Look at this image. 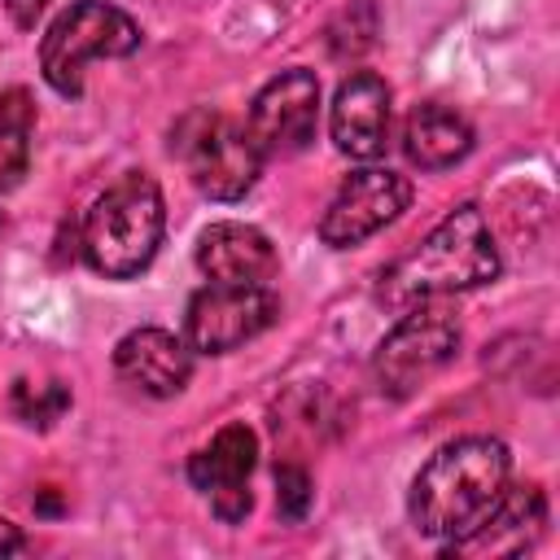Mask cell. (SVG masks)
<instances>
[{"label": "cell", "instance_id": "cell-3", "mask_svg": "<svg viewBox=\"0 0 560 560\" xmlns=\"http://www.w3.org/2000/svg\"><path fill=\"white\" fill-rule=\"evenodd\" d=\"M162 232H166L162 188L153 184V175L127 171L83 214L79 245H83V258L96 276L131 280L153 262V254L162 245Z\"/></svg>", "mask_w": 560, "mask_h": 560}, {"label": "cell", "instance_id": "cell-6", "mask_svg": "<svg viewBox=\"0 0 560 560\" xmlns=\"http://www.w3.org/2000/svg\"><path fill=\"white\" fill-rule=\"evenodd\" d=\"M280 302L267 284H206L188 298L184 311V341L197 354H228L271 328Z\"/></svg>", "mask_w": 560, "mask_h": 560}, {"label": "cell", "instance_id": "cell-20", "mask_svg": "<svg viewBox=\"0 0 560 560\" xmlns=\"http://www.w3.org/2000/svg\"><path fill=\"white\" fill-rule=\"evenodd\" d=\"M18 551H26V534L0 516V556H18Z\"/></svg>", "mask_w": 560, "mask_h": 560}, {"label": "cell", "instance_id": "cell-7", "mask_svg": "<svg viewBox=\"0 0 560 560\" xmlns=\"http://www.w3.org/2000/svg\"><path fill=\"white\" fill-rule=\"evenodd\" d=\"M192 122L197 131L184 140V162L197 192L210 201H241L262 171V153L254 149L245 122L228 114H197Z\"/></svg>", "mask_w": 560, "mask_h": 560}, {"label": "cell", "instance_id": "cell-9", "mask_svg": "<svg viewBox=\"0 0 560 560\" xmlns=\"http://www.w3.org/2000/svg\"><path fill=\"white\" fill-rule=\"evenodd\" d=\"M411 206V179L389 166H363L341 179L337 197L328 201L319 219V241L332 249H350L368 236H376L385 223H394Z\"/></svg>", "mask_w": 560, "mask_h": 560}, {"label": "cell", "instance_id": "cell-13", "mask_svg": "<svg viewBox=\"0 0 560 560\" xmlns=\"http://www.w3.org/2000/svg\"><path fill=\"white\" fill-rule=\"evenodd\" d=\"M114 372L127 385H136L140 394L171 398L192 376V350L184 337H175L166 328H131L114 346Z\"/></svg>", "mask_w": 560, "mask_h": 560}, {"label": "cell", "instance_id": "cell-4", "mask_svg": "<svg viewBox=\"0 0 560 560\" xmlns=\"http://www.w3.org/2000/svg\"><path fill=\"white\" fill-rule=\"evenodd\" d=\"M140 48V26L109 0H74L52 18L39 39V70L52 92L79 96L83 66L96 57H131Z\"/></svg>", "mask_w": 560, "mask_h": 560}, {"label": "cell", "instance_id": "cell-17", "mask_svg": "<svg viewBox=\"0 0 560 560\" xmlns=\"http://www.w3.org/2000/svg\"><path fill=\"white\" fill-rule=\"evenodd\" d=\"M66 407H70V389H66L61 381H48V385L18 381V389H13V411H18L26 424H39V429H48Z\"/></svg>", "mask_w": 560, "mask_h": 560}, {"label": "cell", "instance_id": "cell-2", "mask_svg": "<svg viewBox=\"0 0 560 560\" xmlns=\"http://www.w3.org/2000/svg\"><path fill=\"white\" fill-rule=\"evenodd\" d=\"M494 276H499V249H494L490 223H486L481 206L464 201L407 258H398L381 276L376 302L389 311H407V306L429 302V298L481 289Z\"/></svg>", "mask_w": 560, "mask_h": 560}, {"label": "cell", "instance_id": "cell-11", "mask_svg": "<svg viewBox=\"0 0 560 560\" xmlns=\"http://www.w3.org/2000/svg\"><path fill=\"white\" fill-rule=\"evenodd\" d=\"M328 131L346 158H354V162L381 158L385 140H389V83L372 70H354L350 79H341V88L332 96Z\"/></svg>", "mask_w": 560, "mask_h": 560}, {"label": "cell", "instance_id": "cell-10", "mask_svg": "<svg viewBox=\"0 0 560 560\" xmlns=\"http://www.w3.org/2000/svg\"><path fill=\"white\" fill-rule=\"evenodd\" d=\"M547 494L538 486H503L494 508L464 534L446 542V556H521L542 538Z\"/></svg>", "mask_w": 560, "mask_h": 560}, {"label": "cell", "instance_id": "cell-14", "mask_svg": "<svg viewBox=\"0 0 560 560\" xmlns=\"http://www.w3.org/2000/svg\"><path fill=\"white\" fill-rule=\"evenodd\" d=\"M402 149L420 171H446L472 153V127L451 105H416L402 127Z\"/></svg>", "mask_w": 560, "mask_h": 560}, {"label": "cell", "instance_id": "cell-15", "mask_svg": "<svg viewBox=\"0 0 560 560\" xmlns=\"http://www.w3.org/2000/svg\"><path fill=\"white\" fill-rule=\"evenodd\" d=\"M254 464H258V438H254V429L223 424L214 433V442L188 459V481L197 490H206V494L241 490V486H249Z\"/></svg>", "mask_w": 560, "mask_h": 560}, {"label": "cell", "instance_id": "cell-5", "mask_svg": "<svg viewBox=\"0 0 560 560\" xmlns=\"http://www.w3.org/2000/svg\"><path fill=\"white\" fill-rule=\"evenodd\" d=\"M459 350V319L438 298L416 302L402 311V319L385 332L372 359V376L385 398H411L424 389Z\"/></svg>", "mask_w": 560, "mask_h": 560}, {"label": "cell", "instance_id": "cell-19", "mask_svg": "<svg viewBox=\"0 0 560 560\" xmlns=\"http://www.w3.org/2000/svg\"><path fill=\"white\" fill-rule=\"evenodd\" d=\"M44 4L48 0H4V9H9V18L22 26V31H31L35 22H39V13H44Z\"/></svg>", "mask_w": 560, "mask_h": 560}, {"label": "cell", "instance_id": "cell-18", "mask_svg": "<svg viewBox=\"0 0 560 560\" xmlns=\"http://www.w3.org/2000/svg\"><path fill=\"white\" fill-rule=\"evenodd\" d=\"M311 503H315L311 472L302 464H280L276 468V512H280V521L302 525L306 512H311Z\"/></svg>", "mask_w": 560, "mask_h": 560}, {"label": "cell", "instance_id": "cell-12", "mask_svg": "<svg viewBox=\"0 0 560 560\" xmlns=\"http://www.w3.org/2000/svg\"><path fill=\"white\" fill-rule=\"evenodd\" d=\"M276 267L280 258L254 223L223 219L197 236V271L214 284H271Z\"/></svg>", "mask_w": 560, "mask_h": 560}, {"label": "cell", "instance_id": "cell-16", "mask_svg": "<svg viewBox=\"0 0 560 560\" xmlns=\"http://www.w3.org/2000/svg\"><path fill=\"white\" fill-rule=\"evenodd\" d=\"M31 131H35V101L26 88L0 92V192L18 188L31 166Z\"/></svg>", "mask_w": 560, "mask_h": 560}, {"label": "cell", "instance_id": "cell-8", "mask_svg": "<svg viewBox=\"0 0 560 560\" xmlns=\"http://www.w3.org/2000/svg\"><path fill=\"white\" fill-rule=\"evenodd\" d=\"M315 122H319V79H315V70L293 66L258 88L245 131L267 162V158L302 153L315 140Z\"/></svg>", "mask_w": 560, "mask_h": 560}, {"label": "cell", "instance_id": "cell-1", "mask_svg": "<svg viewBox=\"0 0 560 560\" xmlns=\"http://www.w3.org/2000/svg\"><path fill=\"white\" fill-rule=\"evenodd\" d=\"M508 472H512V455L499 438L472 433L438 446L411 481L407 494L411 525L424 538H446V542L464 538L494 508V499L508 486Z\"/></svg>", "mask_w": 560, "mask_h": 560}]
</instances>
